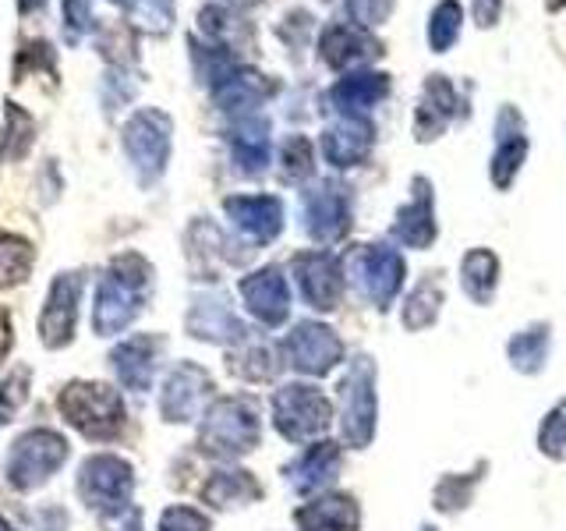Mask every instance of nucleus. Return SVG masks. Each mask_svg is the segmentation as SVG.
I'll use <instances>...</instances> for the list:
<instances>
[{"instance_id":"de8ad7c7","label":"nucleus","mask_w":566,"mask_h":531,"mask_svg":"<svg viewBox=\"0 0 566 531\" xmlns=\"http://www.w3.org/2000/svg\"><path fill=\"white\" fill-rule=\"evenodd\" d=\"M8 351H11V315L0 309V362L8 358Z\"/></svg>"},{"instance_id":"4468645a","label":"nucleus","mask_w":566,"mask_h":531,"mask_svg":"<svg viewBox=\"0 0 566 531\" xmlns=\"http://www.w3.org/2000/svg\"><path fill=\"white\" fill-rule=\"evenodd\" d=\"M238 294H241L244 312L252 315L262 330H283L291 323L294 294H291V277L283 266L270 262V266H259L252 273H244L238 280Z\"/></svg>"},{"instance_id":"9d476101","label":"nucleus","mask_w":566,"mask_h":531,"mask_svg":"<svg viewBox=\"0 0 566 531\" xmlns=\"http://www.w3.org/2000/svg\"><path fill=\"white\" fill-rule=\"evenodd\" d=\"M354 223V202L350 188L336 177H326L315 188L301 195V227L318 248H333L350 235Z\"/></svg>"},{"instance_id":"412c9836","label":"nucleus","mask_w":566,"mask_h":531,"mask_svg":"<svg viewBox=\"0 0 566 531\" xmlns=\"http://www.w3.org/2000/svg\"><path fill=\"white\" fill-rule=\"evenodd\" d=\"M164 347H167V341L159 333H138V336H128V341H120L111 351V368H114L117 383L124 389H132V394H146L156 379Z\"/></svg>"},{"instance_id":"09e8293b","label":"nucleus","mask_w":566,"mask_h":531,"mask_svg":"<svg viewBox=\"0 0 566 531\" xmlns=\"http://www.w3.org/2000/svg\"><path fill=\"white\" fill-rule=\"evenodd\" d=\"M43 4H46V0H18V11H22V14H35Z\"/></svg>"},{"instance_id":"c03bdc74","label":"nucleus","mask_w":566,"mask_h":531,"mask_svg":"<svg viewBox=\"0 0 566 531\" xmlns=\"http://www.w3.org/2000/svg\"><path fill=\"white\" fill-rule=\"evenodd\" d=\"M64 4V25L71 40H78L82 32L93 29V0H61Z\"/></svg>"},{"instance_id":"1a4fd4ad","label":"nucleus","mask_w":566,"mask_h":531,"mask_svg":"<svg viewBox=\"0 0 566 531\" xmlns=\"http://www.w3.org/2000/svg\"><path fill=\"white\" fill-rule=\"evenodd\" d=\"M124 153H128L132 167L138 174L142 185H156L164 177L170 164V149H174V121L170 114L156 111V106H142L128 117L120 132Z\"/></svg>"},{"instance_id":"79ce46f5","label":"nucleus","mask_w":566,"mask_h":531,"mask_svg":"<svg viewBox=\"0 0 566 531\" xmlns=\"http://www.w3.org/2000/svg\"><path fill=\"white\" fill-rule=\"evenodd\" d=\"M25 397H29V372L14 368L11 376L0 383V425H8L14 418V412L25 404Z\"/></svg>"},{"instance_id":"8fccbe9b","label":"nucleus","mask_w":566,"mask_h":531,"mask_svg":"<svg viewBox=\"0 0 566 531\" xmlns=\"http://www.w3.org/2000/svg\"><path fill=\"white\" fill-rule=\"evenodd\" d=\"M545 8L548 11H559V8H566V0H545Z\"/></svg>"},{"instance_id":"aec40b11","label":"nucleus","mask_w":566,"mask_h":531,"mask_svg":"<svg viewBox=\"0 0 566 531\" xmlns=\"http://www.w3.org/2000/svg\"><path fill=\"white\" fill-rule=\"evenodd\" d=\"M291 521L297 531H361V503L354 492L329 489L301 500Z\"/></svg>"},{"instance_id":"2f4dec72","label":"nucleus","mask_w":566,"mask_h":531,"mask_svg":"<svg viewBox=\"0 0 566 531\" xmlns=\"http://www.w3.org/2000/svg\"><path fill=\"white\" fill-rule=\"evenodd\" d=\"M209 88H212V103H217L220 111H227V114L252 111V106H259L265 96L273 93V85L252 67H230L227 75H220Z\"/></svg>"},{"instance_id":"c85d7f7f","label":"nucleus","mask_w":566,"mask_h":531,"mask_svg":"<svg viewBox=\"0 0 566 531\" xmlns=\"http://www.w3.org/2000/svg\"><path fill=\"white\" fill-rule=\"evenodd\" d=\"M489 475V457H478L468 471H442L432 486V510L439 518H460L468 513L478 500V489H482Z\"/></svg>"},{"instance_id":"393cba45","label":"nucleus","mask_w":566,"mask_h":531,"mask_svg":"<svg viewBox=\"0 0 566 531\" xmlns=\"http://www.w3.org/2000/svg\"><path fill=\"white\" fill-rule=\"evenodd\" d=\"M227 368H230V376H238L248 386L276 383L283 372L280 341H270V336H259V333L244 336L241 344L227 351Z\"/></svg>"},{"instance_id":"f8f14e48","label":"nucleus","mask_w":566,"mask_h":531,"mask_svg":"<svg viewBox=\"0 0 566 531\" xmlns=\"http://www.w3.org/2000/svg\"><path fill=\"white\" fill-rule=\"evenodd\" d=\"M132 492H135V468L117 454H93L78 468V496L99 518L132 507Z\"/></svg>"},{"instance_id":"37998d69","label":"nucleus","mask_w":566,"mask_h":531,"mask_svg":"<svg viewBox=\"0 0 566 531\" xmlns=\"http://www.w3.org/2000/svg\"><path fill=\"white\" fill-rule=\"evenodd\" d=\"M397 0H347V14L358 29H376L382 25Z\"/></svg>"},{"instance_id":"5701e85b","label":"nucleus","mask_w":566,"mask_h":531,"mask_svg":"<svg viewBox=\"0 0 566 531\" xmlns=\"http://www.w3.org/2000/svg\"><path fill=\"white\" fill-rule=\"evenodd\" d=\"M371 146H376V128H371L368 117H340L318 138V153L333 170L361 167L371 156Z\"/></svg>"},{"instance_id":"c756f323","label":"nucleus","mask_w":566,"mask_h":531,"mask_svg":"<svg viewBox=\"0 0 566 531\" xmlns=\"http://www.w3.org/2000/svg\"><path fill=\"white\" fill-rule=\"evenodd\" d=\"M457 88L450 85L447 75H432L424 82L421 96H418V111H415V138L418 142H436L447 124L457 117Z\"/></svg>"},{"instance_id":"0eeeda50","label":"nucleus","mask_w":566,"mask_h":531,"mask_svg":"<svg viewBox=\"0 0 566 531\" xmlns=\"http://www.w3.org/2000/svg\"><path fill=\"white\" fill-rule=\"evenodd\" d=\"M57 407L61 415L67 418V425H75V429L88 439H114L120 436L124 429V400L114 386L106 383H85V379H75L61 389L57 397Z\"/></svg>"},{"instance_id":"9b49d317","label":"nucleus","mask_w":566,"mask_h":531,"mask_svg":"<svg viewBox=\"0 0 566 531\" xmlns=\"http://www.w3.org/2000/svg\"><path fill=\"white\" fill-rule=\"evenodd\" d=\"M67 460V439L53 429H32L14 439L8 454V482L18 492H32L46 486L53 471Z\"/></svg>"},{"instance_id":"a18cd8bd","label":"nucleus","mask_w":566,"mask_h":531,"mask_svg":"<svg viewBox=\"0 0 566 531\" xmlns=\"http://www.w3.org/2000/svg\"><path fill=\"white\" fill-rule=\"evenodd\" d=\"M103 528L106 531H142V510L132 503V507H124L117 513H106L103 518Z\"/></svg>"},{"instance_id":"4be33fe9","label":"nucleus","mask_w":566,"mask_h":531,"mask_svg":"<svg viewBox=\"0 0 566 531\" xmlns=\"http://www.w3.org/2000/svg\"><path fill=\"white\" fill-rule=\"evenodd\" d=\"M524 159H527L524 117L513 111V106H503L500 117H495V149L489 156V181L495 185V191L513 188Z\"/></svg>"},{"instance_id":"f704fd0d","label":"nucleus","mask_w":566,"mask_h":531,"mask_svg":"<svg viewBox=\"0 0 566 531\" xmlns=\"http://www.w3.org/2000/svg\"><path fill=\"white\" fill-rule=\"evenodd\" d=\"M35 142V121L18 103H8L4 128H0V159H22Z\"/></svg>"},{"instance_id":"7ed1b4c3","label":"nucleus","mask_w":566,"mask_h":531,"mask_svg":"<svg viewBox=\"0 0 566 531\" xmlns=\"http://www.w3.org/2000/svg\"><path fill=\"white\" fill-rule=\"evenodd\" d=\"M153 294V266L138 252H124L103 270L96 283L93 330L96 336H117L128 330Z\"/></svg>"},{"instance_id":"a19ab883","label":"nucleus","mask_w":566,"mask_h":531,"mask_svg":"<svg viewBox=\"0 0 566 531\" xmlns=\"http://www.w3.org/2000/svg\"><path fill=\"white\" fill-rule=\"evenodd\" d=\"M135 18V25L149 29V32H167L174 22V0H135L128 8Z\"/></svg>"},{"instance_id":"2eb2a0df","label":"nucleus","mask_w":566,"mask_h":531,"mask_svg":"<svg viewBox=\"0 0 566 531\" xmlns=\"http://www.w3.org/2000/svg\"><path fill=\"white\" fill-rule=\"evenodd\" d=\"M212 376L199 362H177L159 389V415L167 425H191L212 404Z\"/></svg>"},{"instance_id":"603ef678","label":"nucleus","mask_w":566,"mask_h":531,"mask_svg":"<svg viewBox=\"0 0 566 531\" xmlns=\"http://www.w3.org/2000/svg\"><path fill=\"white\" fill-rule=\"evenodd\" d=\"M0 531H11V524H8L4 518H0Z\"/></svg>"},{"instance_id":"3c124183","label":"nucleus","mask_w":566,"mask_h":531,"mask_svg":"<svg viewBox=\"0 0 566 531\" xmlns=\"http://www.w3.org/2000/svg\"><path fill=\"white\" fill-rule=\"evenodd\" d=\"M418 531H442V528H439V524H432V521H421V524H418Z\"/></svg>"},{"instance_id":"864d4df0","label":"nucleus","mask_w":566,"mask_h":531,"mask_svg":"<svg viewBox=\"0 0 566 531\" xmlns=\"http://www.w3.org/2000/svg\"><path fill=\"white\" fill-rule=\"evenodd\" d=\"M244 4H248V0H244Z\"/></svg>"},{"instance_id":"473e14b6","label":"nucleus","mask_w":566,"mask_h":531,"mask_svg":"<svg viewBox=\"0 0 566 531\" xmlns=\"http://www.w3.org/2000/svg\"><path fill=\"white\" fill-rule=\"evenodd\" d=\"M318 53H323V61L329 67L344 71V67L379 58V43L358 25H329L323 32V40H318Z\"/></svg>"},{"instance_id":"72a5a7b5","label":"nucleus","mask_w":566,"mask_h":531,"mask_svg":"<svg viewBox=\"0 0 566 531\" xmlns=\"http://www.w3.org/2000/svg\"><path fill=\"white\" fill-rule=\"evenodd\" d=\"M389 93V79L386 75H347L329 88V103L340 111V117H365L379 100Z\"/></svg>"},{"instance_id":"a878e982","label":"nucleus","mask_w":566,"mask_h":531,"mask_svg":"<svg viewBox=\"0 0 566 531\" xmlns=\"http://www.w3.org/2000/svg\"><path fill=\"white\" fill-rule=\"evenodd\" d=\"M460 291L471 301L474 309H492L495 294H500V280H503V262L500 256L485 244H474L460 256Z\"/></svg>"},{"instance_id":"dca6fc26","label":"nucleus","mask_w":566,"mask_h":531,"mask_svg":"<svg viewBox=\"0 0 566 531\" xmlns=\"http://www.w3.org/2000/svg\"><path fill=\"white\" fill-rule=\"evenodd\" d=\"M185 330H188V336H195V341L217 344L227 351L234 344H241L244 336H252L248 323L238 315L234 301H230V294H223V291L195 294L191 305H188V315H185Z\"/></svg>"},{"instance_id":"bb28decb","label":"nucleus","mask_w":566,"mask_h":531,"mask_svg":"<svg viewBox=\"0 0 566 531\" xmlns=\"http://www.w3.org/2000/svg\"><path fill=\"white\" fill-rule=\"evenodd\" d=\"M265 489L255 478V471H248L241 465H223L202 482V503L212 510H241L259 503Z\"/></svg>"},{"instance_id":"f3484780","label":"nucleus","mask_w":566,"mask_h":531,"mask_svg":"<svg viewBox=\"0 0 566 531\" xmlns=\"http://www.w3.org/2000/svg\"><path fill=\"white\" fill-rule=\"evenodd\" d=\"M389 238L397 248H411V252H429L439 238L436 223V188L424 174L411 177V199H407L389 223Z\"/></svg>"},{"instance_id":"cd10ccee","label":"nucleus","mask_w":566,"mask_h":531,"mask_svg":"<svg viewBox=\"0 0 566 531\" xmlns=\"http://www.w3.org/2000/svg\"><path fill=\"white\" fill-rule=\"evenodd\" d=\"M230 142V159L241 177H262L270 167V121L244 114L234 121V128L227 135Z\"/></svg>"},{"instance_id":"6ab92c4d","label":"nucleus","mask_w":566,"mask_h":531,"mask_svg":"<svg viewBox=\"0 0 566 531\" xmlns=\"http://www.w3.org/2000/svg\"><path fill=\"white\" fill-rule=\"evenodd\" d=\"M78 301H82V273H61L50 283L46 305L40 315V336L50 351L67 347L75 341L78 326Z\"/></svg>"},{"instance_id":"6e6552de","label":"nucleus","mask_w":566,"mask_h":531,"mask_svg":"<svg viewBox=\"0 0 566 531\" xmlns=\"http://www.w3.org/2000/svg\"><path fill=\"white\" fill-rule=\"evenodd\" d=\"M287 273H291V283L297 288L301 301H305L318 319L333 315L344 305L347 277H344L340 252H333V248H305V252H297L291 259Z\"/></svg>"},{"instance_id":"b1692460","label":"nucleus","mask_w":566,"mask_h":531,"mask_svg":"<svg viewBox=\"0 0 566 531\" xmlns=\"http://www.w3.org/2000/svg\"><path fill=\"white\" fill-rule=\"evenodd\" d=\"M553 344H556V333L548 319H531L521 330H513L503 344L506 354V365L517 372L524 379H535L548 368V358H553Z\"/></svg>"},{"instance_id":"ddd939ff","label":"nucleus","mask_w":566,"mask_h":531,"mask_svg":"<svg viewBox=\"0 0 566 531\" xmlns=\"http://www.w3.org/2000/svg\"><path fill=\"white\" fill-rule=\"evenodd\" d=\"M344 460H347V447L336 436H326V439L308 442V447H301L287 465L280 468V475H283V482L291 486V492H297L301 500H308V496L336 489V482H340V475H344Z\"/></svg>"},{"instance_id":"7c9ffc66","label":"nucleus","mask_w":566,"mask_h":531,"mask_svg":"<svg viewBox=\"0 0 566 531\" xmlns=\"http://www.w3.org/2000/svg\"><path fill=\"white\" fill-rule=\"evenodd\" d=\"M442 305H447V288H442V273H421V280L415 283L411 291L400 298V330L403 333H424L439 323Z\"/></svg>"},{"instance_id":"e433bc0d","label":"nucleus","mask_w":566,"mask_h":531,"mask_svg":"<svg viewBox=\"0 0 566 531\" xmlns=\"http://www.w3.org/2000/svg\"><path fill=\"white\" fill-rule=\"evenodd\" d=\"M280 174H283V181H291V185L312 181V177H315V146H312V138H305V135L283 138V146H280Z\"/></svg>"},{"instance_id":"58836bf2","label":"nucleus","mask_w":566,"mask_h":531,"mask_svg":"<svg viewBox=\"0 0 566 531\" xmlns=\"http://www.w3.org/2000/svg\"><path fill=\"white\" fill-rule=\"evenodd\" d=\"M460 22H464V8L457 0H439L429 14V46L432 53H450L460 40Z\"/></svg>"},{"instance_id":"39448f33","label":"nucleus","mask_w":566,"mask_h":531,"mask_svg":"<svg viewBox=\"0 0 566 531\" xmlns=\"http://www.w3.org/2000/svg\"><path fill=\"white\" fill-rule=\"evenodd\" d=\"M270 421L283 442L308 447L336 433V400L315 379L276 383L270 394Z\"/></svg>"},{"instance_id":"f03ea898","label":"nucleus","mask_w":566,"mask_h":531,"mask_svg":"<svg viewBox=\"0 0 566 531\" xmlns=\"http://www.w3.org/2000/svg\"><path fill=\"white\" fill-rule=\"evenodd\" d=\"M336 439L361 454L379 436V362L368 351L347 354L344 376L336 379Z\"/></svg>"},{"instance_id":"a211bd4d","label":"nucleus","mask_w":566,"mask_h":531,"mask_svg":"<svg viewBox=\"0 0 566 531\" xmlns=\"http://www.w3.org/2000/svg\"><path fill=\"white\" fill-rule=\"evenodd\" d=\"M223 217L252 244H273L283 235V199L280 195H227Z\"/></svg>"},{"instance_id":"ea45409f","label":"nucleus","mask_w":566,"mask_h":531,"mask_svg":"<svg viewBox=\"0 0 566 531\" xmlns=\"http://www.w3.org/2000/svg\"><path fill=\"white\" fill-rule=\"evenodd\" d=\"M156 531H212V518L199 507H185L174 503L159 513V528Z\"/></svg>"},{"instance_id":"423d86ee","label":"nucleus","mask_w":566,"mask_h":531,"mask_svg":"<svg viewBox=\"0 0 566 531\" xmlns=\"http://www.w3.org/2000/svg\"><path fill=\"white\" fill-rule=\"evenodd\" d=\"M280 354H283V368H291L297 379H315V383L333 376L340 365H347V344L340 330L329 326L318 315L291 323L287 333L280 336Z\"/></svg>"},{"instance_id":"49530a36","label":"nucleus","mask_w":566,"mask_h":531,"mask_svg":"<svg viewBox=\"0 0 566 531\" xmlns=\"http://www.w3.org/2000/svg\"><path fill=\"white\" fill-rule=\"evenodd\" d=\"M500 8H503V0H474V22L482 29H492L500 22Z\"/></svg>"},{"instance_id":"f257e3e1","label":"nucleus","mask_w":566,"mask_h":531,"mask_svg":"<svg viewBox=\"0 0 566 531\" xmlns=\"http://www.w3.org/2000/svg\"><path fill=\"white\" fill-rule=\"evenodd\" d=\"M262 400L255 394H227L212 397L199 418V447L202 457L220 465H238L241 457L262 447Z\"/></svg>"},{"instance_id":"c9c22d12","label":"nucleus","mask_w":566,"mask_h":531,"mask_svg":"<svg viewBox=\"0 0 566 531\" xmlns=\"http://www.w3.org/2000/svg\"><path fill=\"white\" fill-rule=\"evenodd\" d=\"M535 447L545 460H553V465H563L566 460V394L542 415L535 429Z\"/></svg>"},{"instance_id":"4c0bfd02","label":"nucleus","mask_w":566,"mask_h":531,"mask_svg":"<svg viewBox=\"0 0 566 531\" xmlns=\"http://www.w3.org/2000/svg\"><path fill=\"white\" fill-rule=\"evenodd\" d=\"M35 252L25 238L18 235H0V288H14L22 283L32 270Z\"/></svg>"},{"instance_id":"20e7f679","label":"nucleus","mask_w":566,"mask_h":531,"mask_svg":"<svg viewBox=\"0 0 566 531\" xmlns=\"http://www.w3.org/2000/svg\"><path fill=\"white\" fill-rule=\"evenodd\" d=\"M347 291L354 298H361V305L371 312H394L403 298V280H407V259L397 244L389 241H365L350 244L347 252H340Z\"/></svg>"}]
</instances>
